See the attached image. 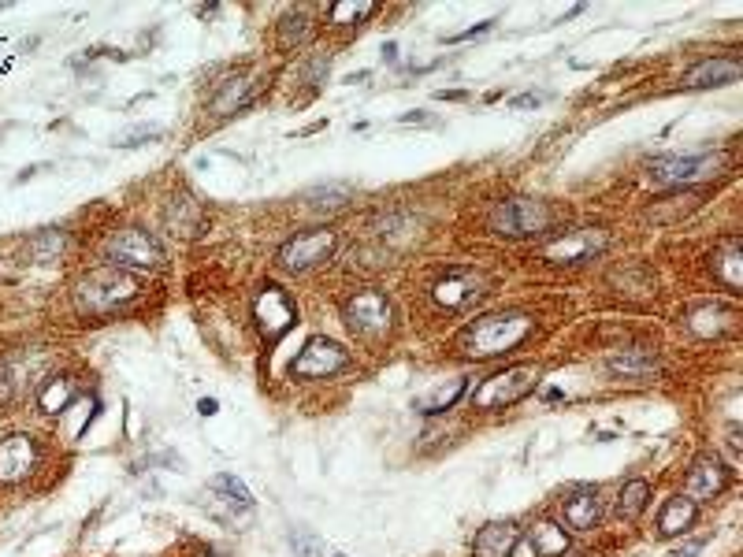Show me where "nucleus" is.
<instances>
[{
  "label": "nucleus",
  "mask_w": 743,
  "mask_h": 557,
  "mask_svg": "<svg viewBox=\"0 0 743 557\" xmlns=\"http://www.w3.org/2000/svg\"><path fill=\"white\" fill-rule=\"evenodd\" d=\"M651 502V483L647 480H632L621 487V498H617V513L625 520H636L643 509Z\"/></svg>",
  "instance_id": "nucleus-30"
},
{
  "label": "nucleus",
  "mask_w": 743,
  "mask_h": 557,
  "mask_svg": "<svg viewBox=\"0 0 743 557\" xmlns=\"http://www.w3.org/2000/svg\"><path fill=\"white\" fill-rule=\"evenodd\" d=\"M521 546V528L509 520H495L480 528V535L472 539V554L476 557H513V550Z\"/></svg>",
  "instance_id": "nucleus-16"
},
{
  "label": "nucleus",
  "mask_w": 743,
  "mask_h": 557,
  "mask_svg": "<svg viewBox=\"0 0 743 557\" xmlns=\"http://www.w3.org/2000/svg\"><path fill=\"white\" fill-rule=\"evenodd\" d=\"M602 249H606V234L584 227V231H569L554 238L550 246H543V260H550V264H584V260L599 257Z\"/></svg>",
  "instance_id": "nucleus-11"
},
{
  "label": "nucleus",
  "mask_w": 743,
  "mask_h": 557,
  "mask_svg": "<svg viewBox=\"0 0 743 557\" xmlns=\"http://www.w3.org/2000/svg\"><path fill=\"white\" fill-rule=\"evenodd\" d=\"M313 38V23L305 12H287L279 19V49H301L305 41Z\"/></svg>",
  "instance_id": "nucleus-26"
},
{
  "label": "nucleus",
  "mask_w": 743,
  "mask_h": 557,
  "mask_svg": "<svg viewBox=\"0 0 743 557\" xmlns=\"http://www.w3.org/2000/svg\"><path fill=\"white\" fill-rule=\"evenodd\" d=\"M435 301L446 305V309H465L472 301L483 298V275L469 272V268H457V272H446L439 283H435Z\"/></svg>",
  "instance_id": "nucleus-14"
},
{
  "label": "nucleus",
  "mask_w": 743,
  "mask_h": 557,
  "mask_svg": "<svg viewBox=\"0 0 743 557\" xmlns=\"http://www.w3.org/2000/svg\"><path fill=\"white\" fill-rule=\"evenodd\" d=\"M539 383V372L532 364H517V368H506L498 376L483 379L480 387L472 390V405L476 409H506V405H517L521 398H528Z\"/></svg>",
  "instance_id": "nucleus-5"
},
{
  "label": "nucleus",
  "mask_w": 743,
  "mask_h": 557,
  "mask_svg": "<svg viewBox=\"0 0 743 557\" xmlns=\"http://www.w3.org/2000/svg\"><path fill=\"white\" fill-rule=\"evenodd\" d=\"M216 409H220V405L212 402V398H205V402L197 405V413H201V416H216Z\"/></svg>",
  "instance_id": "nucleus-39"
},
{
  "label": "nucleus",
  "mask_w": 743,
  "mask_h": 557,
  "mask_svg": "<svg viewBox=\"0 0 743 557\" xmlns=\"http://www.w3.org/2000/svg\"><path fill=\"white\" fill-rule=\"evenodd\" d=\"M699 205H703V194H673V197H662V201H654L647 216H651L654 223H673V220H680V216L695 212Z\"/></svg>",
  "instance_id": "nucleus-25"
},
{
  "label": "nucleus",
  "mask_w": 743,
  "mask_h": 557,
  "mask_svg": "<svg viewBox=\"0 0 743 557\" xmlns=\"http://www.w3.org/2000/svg\"><path fill=\"white\" fill-rule=\"evenodd\" d=\"M201 557H220V554H212V550H209V554H201Z\"/></svg>",
  "instance_id": "nucleus-41"
},
{
  "label": "nucleus",
  "mask_w": 743,
  "mask_h": 557,
  "mask_svg": "<svg viewBox=\"0 0 743 557\" xmlns=\"http://www.w3.org/2000/svg\"><path fill=\"white\" fill-rule=\"evenodd\" d=\"M535 331V320L524 312H491L472 320L461 335H457V350L465 357H498V353L517 350L524 338Z\"/></svg>",
  "instance_id": "nucleus-1"
},
{
  "label": "nucleus",
  "mask_w": 743,
  "mask_h": 557,
  "mask_svg": "<svg viewBox=\"0 0 743 557\" xmlns=\"http://www.w3.org/2000/svg\"><path fill=\"white\" fill-rule=\"evenodd\" d=\"M706 546V539H691V543H684V546H677V550H669V557H695L699 550Z\"/></svg>",
  "instance_id": "nucleus-37"
},
{
  "label": "nucleus",
  "mask_w": 743,
  "mask_h": 557,
  "mask_svg": "<svg viewBox=\"0 0 743 557\" xmlns=\"http://www.w3.org/2000/svg\"><path fill=\"white\" fill-rule=\"evenodd\" d=\"M350 364V353L342 350L339 342H331V338L316 335L305 342V350L294 357V364H290V376L294 379H324V376H335V372H342Z\"/></svg>",
  "instance_id": "nucleus-9"
},
{
  "label": "nucleus",
  "mask_w": 743,
  "mask_h": 557,
  "mask_svg": "<svg viewBox=\"0 0 743 557\" xmlns=\"http://www.w3.org/2000/svg\"><path fill=\"white\" fill-rule=\"evenodd\" d=\"M209 491L216 494V502H223V506L231 509L235 517H249L253 513V494H249V487L238 476H212Z\"/></svg>",
  "instance_id": "nucleus-20"
},
{
  "label": "nucleus",
  "mask_w": 743,
  "mask_h": 557,
  "mask_svg": "<svg viewBox=\"0 0 743 557\" xmlns=\"http://www.w3.org/2000/svg\"><path fill=\"white\" fill-rule=\"evenodd\" d=\"M38 465V442L30 435H8L0 439V483L27 480Z\"/></svg>",
  "instance_id": "nucleus-13"
},
{
  "label": "nucleus",
  "mask_w": 743,
  "mask_h": 557,
  "mask_svg": "<svg viewBox=\"0 0 743 557\" xmlns=\"http://www.w3.org/2000/svg\"><path fill=\"white\" fill-rule=\"evenodd\" d=\"M372 12H376L372 0H335V4L327 8V19L335 26H357V23H365Z\"/></svg>",
  "instance_id": "nucleus-31"
},
{
  "label": "nucleus",
  "mask_w": 743,
  "mask_h": 557,
  "mask_svg": "<svg viewBox=\"0 0 743 557\" xmlns=\"http://www.w3.org/2000/svg\"><path fill=\"white\" fill-rule=\"evenodd\" d=\"M335 246H339V234L331 231V227L301 231V234H294L290 242L279 246V264H283L287 272H309L316 264H324V260L335 253Z\"/></svg>",
  "instance_id": "nucleus-8"
},
{
  "label": "nucleus",
  "mask_w": 743,
  "mask_h": 557,
  "mask_svg": "<svg viewBox=\"0 0 743 557\" xmlns=\"http://www.w3.org/2000/svg\"><path fill=\"white\" fill-rule=\"evenodd\" d=\"M602 517V506H599V491L591 487H580L565 498V524L576 528V532H591Z\"/></svg>",
  "instance_id": "nucleus-18"
},
{
  "label": "nucleus",
  "mask_w": 743,
  "mask_h": 557,
  "mask_svg": "<svg viewBox=\"0 0 743 557\" xmlns=\"http://www.w3.org/2000/svg\"><path fill=\"white\" fill-rule=\"evenodd\" d=\"M535 104H543V93H521L509 101V108H535Z\"/></svg>",
  "instance_id": "nucleus-38"
},
{
  "label": "nucleus",
  "mask_w": 743,
  "mask_h": 557,
  "mask_svg": "<svg viewBox=\"0 0 743 557\" xmlns=\"http://www.w3.org/2000/svg\"><path fill=\"white\" fill-rule=\"evenodd\" d=\"M743 75V64L736 56H710V60H699V64L684 71V90H710V86H729Z\"/></svg>",
  "instance_id": "nucleus-15"
},
{
  "label": "nucleus",
  "mask_w": 743,
  "mask_h": 557,
  "mask_svg": "<svg viewBox=\"0 0 743 557\" xmlns=\"http://www.w3.org/2000/svg\"><path fill=\"white\" fill-rule=\"evenodd\" d=\"M342 320L350 324L353 335L383 338L391 331V320H394L391 298H387L383 290H357V294L346 298V305H342Z\"/></svg>",
  "instance_id": "nucleus-7"
},
{
  "label": "nucleus",
  "mask_w": 743,
  "mask_h": 557,
  "mask_svg": "<svg viewBox=\"0 0 743 557\" xmlns=\"http://www.w3.org/2000/svg\"><path fill=\"white\" fill-rule=\"evenodd\" d=\"M732 483V468L721 461V457H699L688 472V483H684V498L691 502H710Z\"/></svg>",
  "instance_id": "nucleus-12"
},
{
  "label": "nucleus",
  "mask_w": 743,
  "mask_h": 557,
  "mask_svg": "<svg viewBox=\"0 0 743 557\" xmlns=\"http://www.w3.org/2000/svg\"><path fill=\"white\" fill-rule=\"evenodd\" d=\"M729 164L725 153H688V156H654L647 164V175H651L654 186H691L699 179H710V175H721Z\"/></svg>",
  "instance_id": "nucleus-4"
},
{
  "label": "nucleus",
  "mask_w": 743,
  "mask_h": 557,
  "mask_svg": "<svg viewBox=\"0 0 743 557\" xmlns=\"http://www.w3.org/2000/svg\"><path fill=\"white\" fill-rule=\"evenodd\" d=\"M550 227V208L532 197H509L498 201L491 212V231L506 234V238H532Z\"/></svg>",
  "instance_id": "nucleus-6"
},
{
  "label": "nucleus",
  "mask_w": 743,
  "mask_h": 557,
  "mask_svg": "<svg viewBox=\"0 0 743 557\" xmlns=\"http://www.w3.org/2000/svg\"><path fill=\"white\" fill-rule=\"evenodd\" d=\"M335 557H342V554H335Z\"/></svg>",
  "instance_id": "nucleus-42"
},
{
  "label": "nucleus",
  "mask_w": 743,
  "mask_h": 557,
  "mask_svg": "<svg viewBox=\"0 0 743 557\" xmlns=\"http://www.w3.org/2000/svg\"><path fill=\"white\" fill-rule=\"evenodd\" d=\"M498 23V19H487V23H480V26H469V30H461V34H450V38H446V41H450V45H454V41H469V38H480V34H487V30H491V26H495Z\"/></svg>",
  "instance_id": "nucleus-36"
},
{
  "label": "nucleus",
  "mask_w": 743,
  "mask_h": 557,
  "mask_svg": "<svg viewBox=\"0 0 743 557\" xmlns=\"http://www.w3.org/2000/svg\"><path fill=\"white\" fill-rule=\"evenodd\" d=\"M714 275L721 279V283L729 286L732 294H740V286H743V249H740V242L736 238H725L721 246H717V253H714Z\"/></svg>",
  "instance_id": "nucleus-19"
},
{
  "label": "nucleus",
  "mask_w": 743,
  "mask_h": 557,
  "mask_svg": "<svg viewBox=\"0 0 743 557\" xmlns=\"http://www.w3.org/2000/svg\"><path fill=\"white\" fill-rule=\"evenodd\" d=\"M383 60H391V64L398 60V45H394V41L391 45H383Z\"/></svg>",
  "instance_id": "nucleus-40"
},
{
  "label": "nucleus",
  "mask_w": 743,
  "mask_h": 557,
  "mask_svg": "<svg viewBox=\"0 0 743 557\" xmlns=\"http://www.w3.org/2000/svg\"><path fill=\"white\" fill-rule=\"evenodd\" d=\"M290 546H294V554L298 557H324V546H320V539L316 535H309V532H294L290 535Z\"/></svg>",
  "instance_id": "nucleus-34"
},
{
  "label": "nucleus",
  "mask_w": 743,
  "mask_h": 557,
  "mask_svg": "<svg viewBox=\"0 0 743 557\" xmlns=\"http://www.w3.org/2000/svg\"><path fill=\"white\" fill-rule=\"evenodd\" d=\"M469 390V379H454L450 387H435L431 394H424V398H417L413 402V409L424 416H435V413H446V409H454L457 398Z\"/></svg>",
  "instance_id": "nucleus-24"
},
{
  "label": "nucleus",
  "mask_w": 743,
  "mask_h": 557,
  "mask_svg": "<svg viewBox=\"0 0 743 557\" xmlns=\"http://www.w3.org/2000/svg\"><path fill=\"white\" fill-rule=\"evenodd\" d=\"M164 130L160 127H138V130H131V134H123L116 145H123V149H131V145H142V138H160Z\"/></svg>",
  "instance_id": "nucleus-35"
},
{
  "label": "nucleus",
  "mask_w": 743,
  "mask_h": 557,
  "mask_svg": "<svg viewBox=\"0 0 743 557\" xmlns=\"http://www.w3.org/2000/svg\"><path fill=\"white\" fill-rule=\"evenodd\" d=\"M67 249V231H56V227H49V231H41L30 238L27 246V257L38 260V264H49V260H60V253Z\"/></svg>",
  "instance_id": "nucleus-28"
},
{
  "label": "nucleus",
  "mask_w": 743,
  "mask_h": 557,
  "mask_svg": "<svg viewBox=\"0 0 743 557\" xmlns=\"http://www.w3.org/2000/svg\"><path fill=\"white\" fill-rule=\"evenodd\" d=\"M249 97H253V90H249L246 78H227L223 90L212 97V108H216L220 116H231V112H238V108H246Z\"/></svg>",
  "instance_id": "nucleus-29"
},
{
  "label": "nucleus",
  "mask_w": 743,
  "mask_h": 557,
  "mask_svg": "<svg viewBox=\"0 0 743 557\" xmlns=\"http://www.w3.org/2000/svg\"><path fill=\"white\" fill-rule=\"evenodd\" d=\"M695 502L691 498H684V494H677V498H669L662 509V517H658V535L662 539H677V535H684L695 524Z\"/></svg>",
  "instance_id": "nucleus-21"
},
{
  "label": "nucleus",
  "mask_w": 743,
  "mask_h": 557,
  "mask_svg": "<svg viewBox=\"0 0 743 557\" xmlns=\"http://www.w3.org/2000/svg\"><path fill=\"white\" fill-rule=\"evenodd\" d=\"M105 257L116 268H134V272H157L164 264V246L157 234L142 231V227H119L108 234Z\"/></svg>",
  "instance_id": "nucleus-3"
},
{
  "label": "nucleus",
  "mask_w": 743,
  "mask_h": 557,
  "mask_svg": "<svg viewBox=\"0 0 743 557\" xmlns=\"http://www.w3.org/2000/svg\"><path fill=\"white\" fill-rule=\"evenodd\" d=\"M71 398H75V383L67 376H60V379H49L45 387L38 390V405H41V413H49V416H56V413H64L67 405H71Z\"/></svg>",
  "instance_id": "nucleus-27"
},
{
  "label": "nucleus",
  "mask_w": 743,
  "mask_h": 557,
  "mask_svg": "<svg viewBox=\"0 0 743 557\" xmlns=\"http://www.w3.org/2000/svg\"><path fill=\"white\" fill-rule=\"evenodd\" d=\"M606 368H610V376L617 379H632V383H651V379H658V357H651L647 350H625L617 353V357H610L606 361Z\"/></svg>",
  "instance_id": "nucleus-17"
},
{
  "label": "nucleus",
  "mask_w": 743,
  "mask_h": 557,
  "mask_svg": "<svg viewBox=\"0 0 743 557\" xmlns=\"http://www.w3.org/2000/svg\"><path fill=\"white\" fill-rule=\"evenodd\" d=\"M688 327L695 331L699 338H714V335H725L732 327V312L721 309V305H699V309L688 316Z\"/></svg>",
  "instance_id": "nucleus-22"
},
{
  "label": "nucleus",
  "mask_w": 743,
  "mask_h": 557,
  "mask_svg": "<svg viewBox=\"0 0 743 557\" xmlns=\"http://www.w3.org/2000/svg\"><path fill=\"white\" fill-rule=\"evenodd\" d=\"M353 197V186L350 182H324V186H313L305 190V201L313 208H342L346 201Z\"/></svg>",
  "instance_id": "nucleus-32"
},
{
  "label": "nucleus",
  "mask_w": 743,
  "mask_h": 557,
  "mask_svg": "<svg viewBox=\"0 0 743 557\" xmlns=\"http://www.w3.org/2000/svg\"><path fill=\"white\" fill-rule=\"evenodd\" d=\"M528 539H532V557H561L569 550V535L550 520H539Z\"/></svg>",
  "instance_id": "nucleus-23"
},
{
  "label": "nucleus",
  "mask_w": 743,
  "mask_h": 557,
  "mask_svg": "<svg viewBox=\"0 0 743 557\" xmlns=\"http://www.w3.org/2000/svg\"><path fill=\"white\" fill-rule=\"evenodd\" d=\"M134 298H138V283L119 268H97L75 283V309L82 316H108Z\"/></svg>",
  "instance_id": "nucleus-2"
},
{
  "label": "nucleus",
  "mask_w": 743,
  "mask_h": 557,
  "mask_svg": "<svg viewBox=\"0 0 743 557\" xmlns=\"http://www.w3.org/2000/svg\"><path fill=\"white\" fill-rule=\"evenodd\" d=\"M253 316H257L261 335L268 338V342H279V338H283L290 327H294V320H298V309H294V301H290L287 290H279V286L268 283L261 290L257 305H253Z\"/></svg>",
  "instance_id": "nucleus-10"
},
{
  "label": "nucleus",
  "mask_w": 743,
  "mask_h": 557,
  "mask_svg": "<svg viewBox=\"0 0 743 557\" xmlns=\"http://www.w3.org/2000/svg\"><path fill=\"white\" fill-rule=\"evenodd\" d=\"M168 223L175 227V234L183 231V234H194L197 227H201V208H197L194 197H175L168 208Z\"/></svg>",
  "instance_id": "nucleus-33"
}]
</instances>
